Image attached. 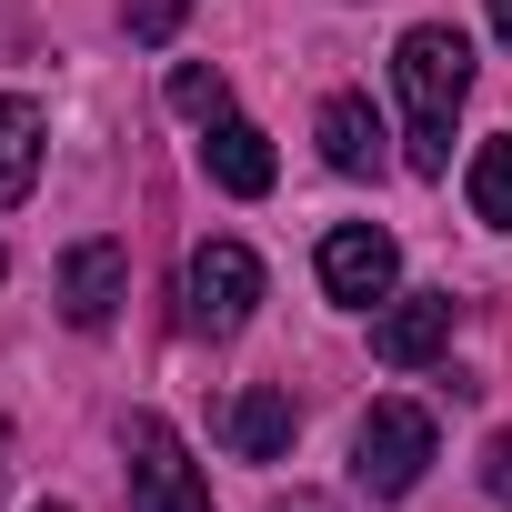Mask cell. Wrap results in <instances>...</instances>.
<instances>
[{
    "label": "cell",
    "mask_w": 512,
    "mask_h": 512,
    "mask_svg": "<svg viewBox=\"0 0 512 512\" xmlns=\"http://www.w3.org/2000/svg\"><path fill=\"white\" fill-rule=\"evenodd\" d=\"M392 81H402V111H412L402 161H412L422 181H442V171H452V111H462V91H472V41H462L452 21H412L402 51H392Z\"/></svg>",
    "instance_id": "obj_1"
},
{
    "label": "cell",
    "mask_w": 512,
    "mask_h": 512,
    "mask_svg": "<svg viewBox=\"0 0 512 512\" xmlns=\"http://www.w3.org/2000/svg\"><path fill=\"white\" fill-rule=\"evenodd\" d=\"M121 472H131V512H211V482H201L191 442L161 412H131L121 422Z\"/></svg>",
    "instance_id": "obj_2"
},
{
    "label": "cell",
    "mask_w": 512,
    "mask_h": 512,
    "mask_svg": "<svg viewBox=\"0 0 512 512\" xmlns=\"http://www.w3.org/2000/svg\"><path fill=\"white\" fill-rule=\"evenodd\" d=\"M251 302H262V251H251V241L221 231V241H201L191 262H181V322H191V332L221 342V332L251 322Z\"/></svg>",
    "instance_id": "obj_3"
},
{
    "label": "cell",
    "mask_w": 512,
    "mask_h": 512,
    "mask_svg": "<svg viewBox=\"0 0 512 512\" xmlns=\"http://www.w3.org/2000/svg\"><path fill=\"white\" fill-rule=\"evenodd\" d=\"M422 472H432V412H422V402H372L362 432H352V482L392 502V492H412Z\"/></svg>",
    "instance_id": "obj_4"
},
{
    "label": "cell",
    "mask_w": 512,
    "mask_h": 512,
    "mask_svg": "<svg viewBox=\"0 0 512 512\" xmlns=\"http://www.w3.org/2000/svg\"><path fill=\"white\" fill-rule=\"evenodd\" d=\"M392 282H402V241H392L382 221H332V231H322V292H332V302L382 312Z\"/></svg>",
    "instance_id": "obj_5"
},
{
    "label": "cell",
    "mask_w": 512,
    "mask_h": 512,
    "mask_svg": "<svg viewBox=\"0 0 512 512\" xmlns=\"http://www.w3.org/2000/svg\"><path fill=\"white\" fill-rule=\"evenodd\" d=\"M121 302H131V251L121 241H71L61 251V322L71 332H101Z\"/></svg>",
    "instance_id": "obj_6"
},
{
    "label": "cell",
    "mask_w": 512,
    "mask_h": 512,
    "mask_svg": "<svg viewBox=\"0 0 512 512\" xmlns=\"http://www.w3.org/2000/svg\"><path fill=\"white\" fill-rule=\"evenodd\" d=\"M372 352H382L392 372L442 362V352H452V292H392V302L372 312Z\"/></svg>",
    "instance_id": "obj_7"
},
{
    "label": "cell",
    "mask_w": 512,
    "mask_h": 512,
    "mask_svg": "<svg viewBox=\"0 0 512 512\" xmlns=\"http://www.w3.org/2000/svg\"><path fill=\"white\" fill-rule=\"evenodd\" d=\"M292 432H302V412H292V392H272V382H251V392L221 402V442H231L241 462H282Z\"/></svg>",
    "instance_id": "obj_8"
},
{
    "label": "cell",
    "mask_w": 512,
    "mask_h": 512,
    "mask_svg": "<svg viewBox=\"0 0 512 512\" xmlns=\"http://www.w3.org/2000/svg\"><path fill=\"white\" fill-rule=\"evenodd\" d=\"M201 171H211L231 201H262V191H272V141L251 131L241 111H221V121L201 131Z\"/></svg>",
    "instance_id": "obj_9"
},
{
    "label": "cell",
    "mask_w": 512,
    "mask_h": 512,
    "mask_svg": "<svg viewBox=\"0 0 512 512\" xmlns=\"http://www.w3.org/2000/svg\"><path fill=\"white\" fill-rule=\"evenodd\" d=\"M41 141H51L41 101H31V91H0V211L31 201V181H41Z\"/></svg>",
    "instance_id": "obj_10"
},
{
    "label": "cell",
    "mask_w": 512,
    "mask_h": 512,
    "mask_svg": "<svg viewBox=\"0 0 512 512\" xmlns=\"http://www.w3.org/2000/svg\"><path fill=\"white\" fill-rule=\"evenodd\" d=\"M312 131H322V161H332L342 181H362V171L382 161V121H372V101H362V91H332Z\"/></svg>",
    "instance_id": "obj_11"
},
{
    "label": "cell",
    "mask_w": 512,
    "mask_h": 512,
    "mask_svg": "<svg viewBox=\"0 0 512 512\" xmlns=\"http://www.w3.org/2000/svg\"><path fill=\"white\" fill-rule=\"evenodd\" d=\"M462 191H472V221H492V231H512V131L472 151V181H462Z\"/></svg>",
    "instance_id": "obj_12"
},
{
    "label": "cell",
    "mask_w": 512,
    "mask_h": 512,
    "mask_svg": "<svg viewBox=\"0 0 512 512\" xmlns=\"http://www.w3.org/2000/svg\"><path fill=\"white\" fill-rule=\"evenodd\" d=\"M171 111L211 131V121L231 111V81H221V71H201V61H181V71H171Z\"/></svg>",
    "instance_id": "obj_13"
},
{
    "label": "cell",
    "mask_w": 512,
    "mask_h": 512,
    "mask_svg": "<svg viewBox=\"0 0 512 512\" xmlns=\"http://www.w3.org/2000/svg\"><path fill=\"white\" fill-rule=\"evenodd\" d=\"M181 11H191V0H121V31H131V41H171Z\"/></svg>",
    "instance_id": "obj_14"
},
{
    "label": "cell",
    "mask_w": 512,
    "mask_h": 512,
    "mask_svg": "<svg viewBox=\"0 0 512 512\" xmlns=\"http://www.w3.org/2000/svg\"><path fill=\"white\" fill-rule=\"evenodd\" d=\"M482 482H492V502H512V432L482 442Z\"/></svg>",
    "instance_id": "obj_15"
},
{
    "label": "cell",
    "mask_w": 512,
    "mask_h": 512,
    "mask_svg": "<svg viewBox=\"0 0 512 512\" xmlns=\"http://www.w3.org/2000/svg\"><path fill=\"white\" fill-rule=\"evenodd\" d=\"M492 41H502V51H512V0H492Z\"/></svg>",
    "instance_id": "obj_16"
},
{
    "label": "cell",
    "mask_w": 512,
    "mask_h": 512,
    "mask_svg": "<svg viewBox=\"0 0 512 512\" xmlns=\"http://www.w3.org/2000/svg\"><path fill=\"white\" fill-rule=\"evenodd\" d=\"M272 512H332V502H302V492H292V502H272Z\"/></svg>",
    "instance_id": "obj_17"
},
{
    "label": "cell",
    "mask_w": 512,
    "mask_h": 512,
    "mask_svg": "<svg viewBox=\"0 0 512 512\" xmlns=\"http://www.w3.org/2000/svg\"><path fill=\"white\" fill-rule=\"evenodd\" d=\"M0 482H11V432H0Z\"/></svg>",
    "instance_id": "obj_18"
},
{
    "label": "cell",
    "mask_w": 512,
    "mask_h": 512,
    "mask_svg": "<svg viewBox=\"0 0 512 512\" xmlns=\"http://www.w3.org/2000/svg\"><path fill=\"white\" fill-rule=\"evenodd\" d=\"M41 512H71V502H41Z\"/></svg>",
    "instance_id": "obj_19"
}]
</instances>
